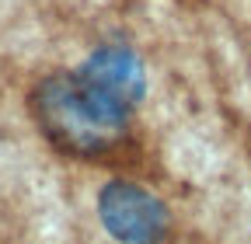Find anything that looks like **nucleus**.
<instances>
[{
    "label": "nucleus",
    "mask_w": 251,
    "mask_h": 244,
    "mask_svg": "<svg viewBox=\"0 0 251 244\" xmlns=\"http://www.w3.org/2000/svg\"><path fill=\"white\" fill-rule=\"evenodd\" d=\"M31 112L56 150L84 161L108 157L129 126V112L94 95L77 73L46 77L31 95Z\"/></svg>",
    "instance_id": "obj_1"
},
{
    "label": "nucleus",
    "mask_w": 251,
    "mask_h": 244,
    "mask_svg": "<svg viewBox=\"0 0 251 244\" xmlns=\"http://www.w3.org/2000/svg\"><path fill=\"white\" fill-rule=\"evenodd\" d=\"M101 223L122 244H161L168 237V209L153 192L133 181H108L98 199Z\"/></svg>",
    "instance_id": "obj_2"
},
{
    "label": "nucleus",
    "mask_w": 251,
    "mask_h": 244,
    "mask_svg": "<svg viewBox=\"0 0 251 244\" xmlns=\"http://www.w3.org/2000/svg\"><path fill=\"white\" fill-rule=\"evenodd\" d=\"M77 77L94 95H101L105 101H112L122 112L136 108V101L143 98V84H147L136 52L122 49V46H105L98 52H91V59L77 70Z\"/></svg>",
    "instance_id": "obj_3"
}]
</instances>
